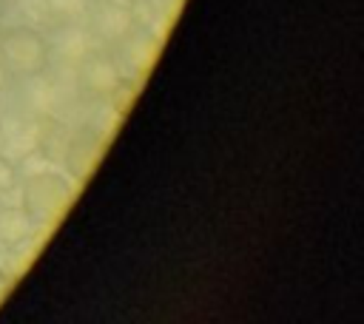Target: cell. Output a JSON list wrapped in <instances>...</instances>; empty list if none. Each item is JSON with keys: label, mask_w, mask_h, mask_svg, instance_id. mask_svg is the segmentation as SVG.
Segmentation results:
<instances>
[{"label": "cell", "mask_w": 364, "mask_h": 324, "mask_svg": "<svg viewBox=\"0 0 364 324\" xmlns=\"http://www.w3.org/2000/svg\"><path fill=\"white\" fill-rule=\"evenodd\" d=\"M20 193H23L20 196V210L31 222L57 219L74 199V188L68 185V179L63 173H54V171H46V168L26 173Z\"/></svg>", "instance_id": "obj_2"}, {"label": "cell", "mask_w": 364, "mask_h": 324, "mask_svg": "<svg viewBox=\"0 0 364 324\" xmlns=\"http://www.w3.org/2000/svg\"><path fill=\"white\" fill-rule=\"evenodd\" d=\"M20 188V168L0 153V199H6L9 193H14Z\"/></svg>", "instance_id": "obj_3"}, {"label": "cell", "mask_w": 364, "mask_h": 324, "mask_svg": "<svg viewBox=\"0 0 364 324\" xmlns=\"http://www.w3.org/2000/svg\"><path fill=\"white\" fill-rule=\"evenodd\" d=\"M48 48L37 28L14 26L0 34V71L14 80H34L46 71Z\"/></svg>", "instance_id": "obj_1"}]
</instances>
